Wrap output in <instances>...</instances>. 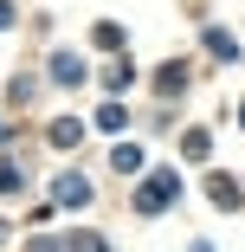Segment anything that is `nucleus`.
I'll return each mask as SVG.
<instances>
[{
	"label": "nucleus",
	"mask_w": 245,
	"mask_h": 252,
	"mask_svg": "<svg viewBox=\"0 0 245 252\" xmlns=\"http://www.w3.org/2000/svg\"><path fill=\"white\" fill-rule=\"evenodd\" d=\"M174 181H181L174 168H162V175H149V181H142V194H136V207H142V214H162L168 200H174Z\"/></svg>",
	"instance_id": "1"
},
{
	"label": "nucleus",
	"mask_w": 245,
	"mask_h": 252,
	"mask_svg": "<svg viewBox=\"0 0 245 252\" xmlns=\"http://www.w3.org/2000/svg\"><path fill=\"white\" fill-rule=\"evenodd\" d=\"M207 200H213V207H226V214H232V207H245V188H239L232 175H213V181H207Z\"/></svg>",
	"instance_id": "2"
},
{
	"label": "nucleus",
	"mask_w": 245,
	"mask_h": 252,
	"mask_svg": "<svg viewBox=\"0 0 245 252\" xmlns=\"http://www.w3.org/2000/svg\"><path fill=\"white\" fill-rule=\"evenodd\" d=\"M52 194H58V207H84V200H90V181H84V175H58Z\"/></svg>",
	"instance_id": "3"
},
{
	"label": "nucleus",
	"mask_w": 245,
	"mask_h": 252,
	"mask_svg": "<svg viewBox=\"0 0 245 252\" xmlns=\"http://www.w3.org/2000/svg\"><path fill=\"white\" fill-rule=\"evenodd\" d=\"M52 78H58V84H84V59H78V52H58V59H52Z\"/></svg>",
	"instance_id": "4"
},
{
	"label": "nucleus",
	"mask_w": 245,
	"mask_h": 252,
	"mask_svg": "<svg viewBox=\"0 0 245 252\" xmlns=\"http://www.w3.org/2000/svg\"><path fill=\"white\" fill-rule=\"evenodd\" d=\"M78 142H84V123L58 117V123H52V149H78Z\"/></svg>",
	"instance_id": "5"
},
{
	"label": "nucleus",
	"mask_w": 245,
	"mask_h": 252,
	"mask_svg": "<svg viewBox=\"0 0 245 252\" xmlns=\"http://www.w3.org/2000/svg\"><path fill=\"white\" fill-rule=\"evenodd\" d=\"M181 149H187V162H207V156H213V136H207V129H193Z\"/></svg>",
	"instance_id": "6"
},
{
	"label": "nucleus",
	"mask_w": 245,
	"mask_h": 252,
	"mask_svg": "<svg viewBox=\"0 0 245 252\" xmlns=\"http://www.w3.org/2000/svg\"><path fill=\"white\" fill-rule=\"evenodd\" d=\"M155 84H162V91H168V97H174V91H181V84H187V65H162V71H155Z\"/></svg>",
	"instance_id": "7"
},
{
	"label": "nucleus",
	"mask_w": 245,
	"mask_h": 252,
	"mask_svg": "<svg viewBox=\"0 0 245 252\" xmlns=\"http://www.w3.org/2000/svg\"><path fill=\"white\" fill-rule=\"evenodd\" d=\"M110 162H116L123 175H136V168H142V149H136V142H123V149H116V156H110Z\"/></svg>",
	"instance_id": "8"
},
{
	"label": "nucleus",
	"mask_w": 245,
	"mask_h": 252,
	"mask_svg": "<svg viewBox=\"0 0 245 252\" xmlns=\"http://www.w3.org/2000/svg\"><path fill=\"white\" fill-rule=\"evenodd\" d=\"M97 45H104V52H123V26L104 20V26H97Z\"/></svg>",
	"instance_id": "9"
},
{
	"label": "nucleus",
	"mask_w": 245,
	"mask_h": 252,
	"mask_svg": "<svg viewBox=\"0 0 245 252\" xmlns=\"http://www.w3.org/2000/svg\"><path fill=\"white\" fill-rule=\"evenodd\" d=\"M26 188V175H20V162H7V168H0V194H20Z\"/></svg>",
	"instance_id": "10"
},
{
	"label": "nucleus",
	"mask_w": 245,
	"mask_h": 252,
	"mask_svg": "<svg viewBox=\"0 0 245 252\" xmlns=\"http://www.w3.org/2000/svg\"><path fill=\"white\" fill-rule=\"evenodd\" d=\"M207 45H213V59H239V45H232L226 32H207Z\"/></svg>",
	"instance_id": "11"
}]
</instances>
